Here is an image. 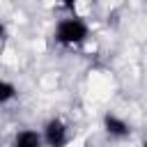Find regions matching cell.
Instances as JSON below:
<instances>
[{
	"instance_id": "4",
	"label": "cell",
	"mask_w": 147,
	"mask_h": 147,
	"mask_svg": "<svg viewBox=\"0 0 147 147\" xmlns=\"http://www.w3.org/2000/svg\"><path fill=\"white\" fill-rule=\"evenodd\" d=\"M11 147H44L41 133L34 131V129H21V131L14 136Z\"/></svg>"
},
{
	"instance_id": "7",
	"label": "cell",
	"mask_w": 147,
	"mask_h": 147,
	"mask_svg": "<svg viewBox=\"0 0 147 147\" xmlns=\"http://www.w3.org/2000/svg\"><path fill=\"white\" fill-rule=\"evenodd\" d=\"M5 34H7V28H5V23H2V21H0V41H2V39H5Z\"/></svg>"
},
{
	"instance_id": "5",
	"label": "cell",
	"mask_w": 147,
	"mask_h": 147,
	"mask_svg": "<svg viewBox=\"0 0 147 147\" xmlns=\"http://www.w3.org/2000/svg\"><path fill=\"white\" fill-rule=\"evenodd\" d=\"M16 85L11 83V80H5V78H0V106H5V103H9L11 99H16Z\"/></svg>"
},
{
	"instance_id": "1",
	"label": "cell",
	"mask_w": 147,
	"mask_h": 147,
	"mask_svg": "<svg viewBox=\"0 0 147 147\" xmlns=\"http://www.w3.org/2000/svg\"><path fill=\"white\" fill-rule=\"evenodd\" d=\"M90 37V25L80 18V16H69V18H62L57 21L55 30H53V39L64 46V48H74V46H80L83 41H87Z\"/></svg>"
},
{
	"instance_id": "3",
	"label": "cell",
	"mask_w": 147,
	"mask_h": 147,
	"mask_svg": "<svg viewBox=\"0 0 147 147\" xmlns=\"http://www.w3.org/2000/svg\"><path fill=\"white\" fill-rule=\"evenodd\" d=\"M103 131H106L110 138L122 140V138H129V136H131V124H129L124 117L115 115V113H106V115H103Z\"/></svg>"
},
{
	"instance_id": "2",
	"label": "cell",
	"mask_w": 147,
	"mask_h": 147,
	"mask_svg": "<svg viewBox=\"0 0 147 147\" xmlns=\"http://www.w3.org/2000/svg\"><path fill=\"white\" fill-rule=\"evenodd\" d=\"M39 133H41V142L46 147H67V142H69V126L60 117H51Z\"/></svg>"
},
{
	"instance_id": "6",
	"label": "cell",
	"mask_w": 147,
	"mask_h": 147,
	"mask_svg": "<svg viewBox=\"0 0 147 147\" xmlns=\"http://www.w3.org/2000/svg\"><path fill=\"white\" fill-rule=\"evenodd\" d=\"M76 2H78V0H60V5H62V7H67V9H71Z\"/></svg>"
}]
</instances>
